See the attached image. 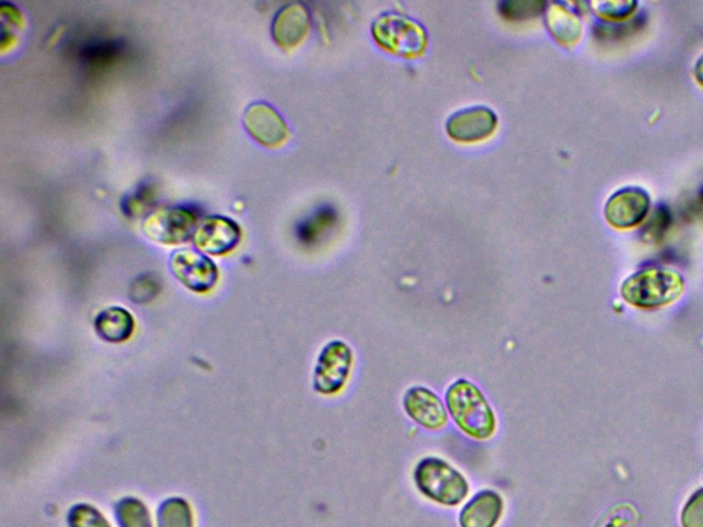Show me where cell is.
<instances>
[{"instance_id": "6da1fadb", "label": "cell", "mask_w": 703, "mask_h": 527, "mask_svg": "<svg viewBox=\"0 0 703 527\" xmlns=\"http://www.w3.org/2000/svg\"><path fill=\"white\" fill-rule=\"evenodd\" d=\"M447 407L462 432L475 440H488L496 430V417L483 391L466 379L447 390Z\"/></svg>"}, {"instance_id": "7a4b0ae2", "label": "cell", "mask_w": 703, "mask_h": 527, "mask_svg": "<svg viewBox=\"0 0 703 527\" xmlns=\"http://www.w3.org/2000/svg\"><path fill=\"white\" fill-rule=\"evenodd\" d=\"M684 281L678 272L652 267L626 279L621 289L624 298L639 308H659L678 300Z\"/></svg>"}, {"instance_id": "3957f363", "label": "cell", "mask_w": 703, "mask_h": 527, "mask_svg": "<svg viewBox=\"0 0 703 527\" xmlns=\"http://www.w3.org/2000/svg\"><path fill=\"white\" fill-rule=\"evenodd\" d=\"M414 480L420 493L442 505H458L468 497L466 478L447 461L426 457L415 467Z\"/></svg>"}, {"instance_id": "277c9868", "label": "cell", "mask_w": 703, "mask_h": 527, "mask_svg": "<svg viewBox=\"0 0 703 527\" xmlns=\"http://www.w3.org/2000/svg\"><path fill=\"white\" fill-rule=\"evenodd\" d=\"M378 45L403 57L420 56L425 51V30L415 21L396 13H383L372 24Z\"/></svg>"}, {"instance_id": "5b68a950", "label": "cell", "mask_w": 703, "mask_h": 527, "mask_svg": "<svg viewBox=\"0 0 703 527\" xmlns=\"http://www.w3.org/2000/svg\"><path fill=\"white\" fill-rule=\"evenodd\" d=\"M197 227L196 214L181 208L159 209L143 223L146 236L161 245L186 244L194 238Z\"/></svg>"}, {"instance_id": "8992f818", "label": "cell", "mask_w": 703, "mask_h": 527, "mask_svg": "<svg viewBox=\"0 0 703 527\" xmlns=\"http://www.w3.org/2000/svg\"><path fill=\"white\" fill-rule=\"evenodd\" d=\"M354 352L343 341H333L324 347L315 368V389L324 396L337 395L348 382Z\"/></svg>"}, {"instance_id": "52a82bcc", "label": "cell", "mask_w": 703, "mask_h": 527, "mask_svg": "<svg viewBox=\"0 0 703 527\" xmlns=\"http://www.w3.org/2000/svg\"><path fill=\"white\" fill-rule=\"evenodd\" d=\"M170 266L173 276L193 292L207 293L218 283V267L203 253L177 250L171 256Z\"/></svg>"}, {"instance_id": "ba28073f", "label": "cell", "mask_w": 703, "mask_h": 527, "mask_svg": "<svg viewBox=\"0 0 703 527\" xmlns=\"http://www.w3.org/2000/svg\"><path fill=\"white\" fill-rule=\"evenodd\" d=\"M650 211V196L642 187L621 188L609 198L604 216L615 229H631L643 222Z\"/></svg>"}, {"instance_id": "9c48e42d", "label": "cell", "mask_w": 703, "mask_h": 527, "mask_svg": "<svg viewBox=\"0 0 703 527\" xmlns=\"http://www.w3.org/2000/svg\"><path fill=\"white\" fill-rule=\"evenodd\" d=\"M497 116L491 107L472 106L458 110L447 120V133L453 141L474 143L495 132Z\"/></svg>"}, {"instance_id": "30bf717a", "label": "cell", "mask_w": 703, "mask_h": 527, "mask_svg": "<svg viewBox=\"0 0 703 527\" xmlns=\"http://www.w3.org/2000/svg\"><path fill=\"white\" fill-rule=\"evenodd\" d=\"M249 136L263 147L277 148L289 137V128L283 116L272 105L256 102L247 107L243 116Z\"/></svg>"}, {"instance_id": "8fae6325", "label": "cell", "mask_w": 703, "mask_h": 527, "mask_svg": "<svg viewBox=\"0 0 703 527\" xmlns=\"http://www.w3.org/2000/svg\"><path fill=\"white\" fill-rule=\"evenodd\" d=\"M241 239V229L234 220L210 216L198 223L194 244L199 250L212 256L227 255Z\"/></svg>"}, {"instance_id": "7c38bea8", "label": "cell", "mask_w": 703, "mask_h": 527, "mask_svg": "<svg viewBox=\"0 0 703 527\" xmlns=\"http://www.w3.org/2000/svg\"><path fill=\"white\" fill-rule=\"evenodd\" d=\"M311 30V14L302 3H289L273 21V37L283 48L299 46Z\"/></svg>"}, {"instance_id": "4fadbf2b", "label": "cell", "mask_w": 703, "mask_h": 527, "mask_svg": "<svg viewBox=\"0 0 703 527\" xmlns=\"http://www.w3.org/2000/svg\"><path fill=\"white\" fill-rule=\"evenodd\" d=\"M404 408L410 418L420 426L429 430H440L448 422L447 411L436 393L426 387L416 386L404 397Z\"/></svg>"}, {"instance_id": "5bb4252c", "label": "cell", "mask_w": 703, "mask_h": 527, "mask_svg": "<svg viewBox=\"0 0 703 527\" xmlns=\"http://www.w3.org/2000/svg\"><path fill=\"white\" fill-rule=\"evenodd\" d=\"M503 514V499L494 491H483L461 513L462 527H495Z\"/></svg>"}, {"instance_id": "9a60e30c", "label": "cell", "mask_w": 703, "mask_h": 527, "mask_svg": "<svg viewBox=\"0 0 703 527\" xmlns=\"http://www.w3.org/2000/svg\"><path fill=\"white\" fill-rule=\"evenodd\" d=\"M95 331L102 340L111 343H122L132 337L135 330L134 316L123 306H110L95 317Z\"/></svg>"}, {"instance_id": "2e32d148", "label": "cell", "mask_w": 703, "mask_h": 527, "mask_svg": "<svg viewBox=\"0 0 703 527\" xmlns=\"http://www.w3.org/2000/svg\"><path fill=\"white\" fill-rule=\"evenodd\" d=\"M548 25L556 40L565 46L575 45L581 36V24L569 10L553 4L548 13Z\"/></svg>"}, {"instance_id": "e0dca14e", "label": "cell", "mask_w": 703, "mask_h": 527, "mask_svg": "<svg viewBox=\"0 0 703 527\" xmlns=\"http://www.w3.org/2000/svg\"><path fill=\"white\" fill-rule=\"evenodd\" d=\"M159 527H194V516L191 504L185 499L171 497L162 502L157 511Z\"/></svg>"}, {"instance_id": "ac0fdd59", "label": "cell", "mask_w": 703, "mask_h": 527, "mask_svg": "<svg viewBox=\"0 0 703 527\" xmlns=\"http://www.w3.org/2000/svg\"><path fill=\"white\" fill-rule=\"evenodd\" d=\"M116 518L120 527H153L148 507L135 497H126L117 503Z\"/></svg>"}, {"instance_id": "d6986e66", "label": "cell", "mask_w": 703, "mask_h": 527, "mask_svg": "<svg viewBox=\"0 0 703 527\" xmlns=\"http://www.w3.org/2000/svg\"><path fill=\"white\" fill-rule=\"evenodd\" d=\"M69 527H112L110 520L91 504H76L68 513Z\"/></svg>"}, {"instance_id": "ffe728a7", "label": "cell", "mask_w": 703, "mask_h": 527, "mask_svg": "<svg viewBox=\"0 0 703 527\" xmlns=\"http://www.w3.org/2000/svg\"><path fill=\"white\" fill-rule=\"evenodd\" d=\"M160 292V283L154 277L142 276L135 279L131 286V300L137 304H146L155 298Z\"/></svg>"}, {"instance_id": "44dd1931", "label": "cell", "mask_w": 703, "mask_h": 527, "mask_svg": "<svg viewBox=\"0 0 703 527\" xmlns=\"http://www.w3.org/2000/svg\"><path fill=\"white\" fill-rule=\"evenodd\" d=\"M683 527H703V489L692 494L681 514Z\"/></svg>"}, {"instance_id": "7402d4cb", "label": "cell", "mask_w": 703, "mask_h": 527, "mask_svg": "<svg viewBox=\"0 0 703 527\" xmlns=\"http://www.w3.org/2000/svg\"><path fill=\"white\" fill-rule=\"evenodd\" d=\"M636 7L637 3L635 2H600L593 4L600 15L610 20L629 17L631 13H634Z\"/></svg>"}, {"instance_id": "603a6c76", "label": "cell", "mask_w": 703, "mask_h": 527, "mask_svg": "<svg viewBox=\"0 0 703 527\" xmlns=\"http://www.w3.org/2000/svg\"><path fill=\"white\" fill-rule=\"evenodd\" d=\"M542 3H532V2H507L503 4V14L507 15L510 19H523L528 15H534L540 13V8Z\"/></svg>"}, {"instance_id": "cb8c5ba5", "label": "cell", "mask_w": 703, "mask_h": 527, "mask_svg": "<svg viewBox=\"0 0 703 527\" xmlns=\"http://www.w3.org/2000/svg\"><path fill=\"white\" fill-rule=\"evenodd\" d=\"M631 507L624 505V507H619L610 511L609 515H606L603 518V527H631L634 525L636 519V514L631 513ZM602 527V526H599Z\"/></svg>"}, {"instance_id": "d4e9b609", "label": "cell", "mask_w": 703, "mask_h": 527, "mask_svg": "<svg viewBox=\"0 0 703 527\" xmlns=\"http://www.w3.org/2000/svg\"><path fill=\"white\" fill-rule=\"evenodd\" d=\"M694 74L696 82L703 87V56L695 63Z\"/></svg>"}]
</instances>
